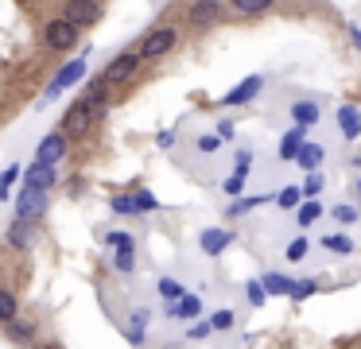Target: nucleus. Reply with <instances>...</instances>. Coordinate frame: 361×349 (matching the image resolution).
<instances>
[{
	"instance_id": "f257e3e1",
	"label": "nucleus",
	"mask_w": 361,
	"mask_h": 349,
	"mask_svg": "<svg viewBox=\"0 0 361 349\" xmlns=\"http://www.w3.org/2000/svg\"><path fill=\"white\" fill-rule=\"evenodd\" d=\"M226 16H229L226 0H190L187 12H183V20H187L190 35H206V31H214Z\"/></svg>"
},
{
	"instance_id": "f03ea898",
	"label": "nucleus",
	"mask_w": 361,
	"mask_h": 349,
	"mask_svg": "<svg viewBox=\"0 0 361 349\" xmlns=\"http://www.w3.org/2000/svg\"><path fill=\"white\" fill-rule=\"evenodd\" d=\"M43 47L47 51H74V43H82V27L78 23H71L66 16H51V20H43V31H39Z\"/></svg>"
},
{
	"instance_id": "7ed1b4c3",
	"label": "nucleus",
	"mask_w": 361,
	"mask_h": 349,
	"mask_svg": "<svg viewBox=\"0 0 361 349\" xmlns=\"http://www.w3.org/2000/svg\"><path fill=\"white\" fill-rule=\"evenodd\" d=\"M175 47H179V27H171V23H159V27H152L148 35L140 39V59L144 62H156V59H164V54H171Z\"/></svg>"
},
{
	"instance_id": "20e7f679",
	"label": "nucleus",
	"mask_w": 361,
	"mask_h": 349,
	"mask_svg": "<svg viewBox=\"0 0 361 349\" xmlns=\"http://www.w3.org/2000/svg\"><path fill=\"white\" fill-rule=\"evenodd\" d=\"M43 214H47V190H32V186H24L16 198V206H12V221H43Z\"/></svg>"
},
{
	"instance_id": "39448f33",
	"label": "nucleus",
	"mask_w": 361,
	"mask_h": 349,
	"mask_svg": "<svg viewBox=\"0 0 361 349\" xmlns=\"http://www.w3.org/2000/svg\"><path fill=\"white\" fill-rule=\"evenodd\" d=\"M94 124H97V113H94V109H90L86 101L78 97V101H74V105L63 113V124H59V128H63L71 140H82L90 128H94Z\"/></svg>"
},
{
	"instance_id": "423d86ee",
	"label": "nucleus",
	"mask_w": 361,
	"mask_h": 349,
	"mask_svg": "<svg viewBox=\"0 0 361 349\" xmlns=\"http://www.w3.org/2000/svg\"><path fill=\"white\" fill-rule=\"evenodd\" d=\"M66 152H71V136H66L63 128H51L47 136L39 140V147H35V163H43V167H55L59 159H66Z\"/></svg>"
},
{
	"instance_id": "0eeeda50",
	"label": "nucleus",
	"mask_w": 361,
	"mask_h": 349,
	"mask_svg": "<svg viewBox=\"0 0 361 349\" xmlns=\"http://www.w3.org/2000/svg\"><path fill=\"white\" fill-rule=\"evenodd\" d=\"M63 16L78 27H94V23H102L105 4L102 0H63Z\"/></svg>"
},
{
	"instance_id": "6e6552de",
	"label": "nucleus",
	"mask_w": 361,
	"mask_h": 349,
	"mask_svg": "<svg viewBox=\"0 0 361 349\" xmlns=\"http://www.w3.org/2000/svg\"><path fill=\"white\" fill-rule=\"evenodd\" d=\"M140 51H121L117 59H109L105 62V70H102V78L109 85H121V82H128V78L136 74V70H140Z\"/></svg>"
},
{
	"instance_id": "1a4fd4ad",
	"label": "nucleus",
	"mask_w": 361,
	"mask_h": 349,
	"mask_svg": "<svg viewBox=\"0 0 361 349\" xmlns=\"http://www.w3.org/2000/svg\"><path fill=\"white\" fill-rule=\"evenodd\" d=\"M82 74H86V59H74V62H66V66H59V74L47 82V90H43V97H59L63 90H71L74 82H82Z\"/></svg>"
},
{
	"instance_id": "9d476101",
	"label": "nucleus",
	"mask_w": 361,
	"mask_h": 349,
	"mask_svg": "<svg viewBox=\"0 0 361 349\" xmlns=\"http://www.w3.org/2000/svg\"><path fill=\"white\" fill-rule=\"evenodd\" d=\"M264 85H268V78H264V74H249L245 82H237L233 90H229L226 97H221V105H249V101L257 97L260 90H264Z\"/></svg>"
},
{
	"instance_id": "9b49d317",
	"label": "nucleus",
	"mask_w": 361,
	"mask_h": 349,
	"mask_svg": "<svg viewBox=\"0 0 361 349\" xmlns=\"http://www.w3.org/2000/svg\"><path fill=\"white\" fill-rule=\"evenodd\" d=\"M82 101H86V105L97 113V121H102L105 109H109V101H113V85L105 82V78H94V82H90L86 90H82Z\"/></svg>"
},
{
	"instance_id": "f8f14e48",
	"label": "nucleus",
	"mask_w": 361,
	"mask_h": 349,
	"mask_svg": "<svg viewBox=\"0 0 361 349\" xmlns=\"http://www.w3.org/2000/svg\"><path fill=\"white\" fill-rule=\"evenodd\" d=\"M303 147H307V128H303V124H291V128L280 136V147H276V155H280L283 163H295Z\"/></svg>"
},
{
	"instance_id": "ddd939ff",
	"label": "nucleus",
	"mask_w": 361,
	"mask_h": 349,
	"mask_svg": "<svg viewBox=\"0 0 361 349\" xmlns=\"http://www.w3.org/2000/svg\"><path fill=\"white\" fill-rule=\"evenodd\" d=\"M229 245H233V229H218V225H210V229L198 233V248H202L206 256H221Z\"/></svg>"
},
{
	"instance_id": "4468645a",
	"label": "nucleus",
	"mask_w": 361,
	"mask_h": 349,
	"mask_svg": "<svg viewBox=\"0 0 361 349\" xmlns=\"http://www.w3.org/2000/svg\"><path fill=\"white\" fill-rule=\"evenodd\" d=\"M4 245L16 248V252H32V245H35V221H12L8 233H4Z\"/></svg>"
},
{
	"instance_id": "2eb2a0df",
	"label": "nucleus",
	"mask_w": 361,
	"mask_h": 349,
	"mask_svg": "<svg viewBox=\"0 0 361 349\" xmlns=\"http://www.w3.org/2000/svg\"><path fill=\"white\" fill-rule=\"evenodd\" d=\"M148 322H152V310H148V307L128 310V318H125V338L133 341V345H144V338H148Z\"/></svg>"
},
{
	"instance_id": "dca6fc26",
	"label": "nucleus",
	"mask_w": 361,
	"mask_h": 349,
	"mask_svg": "<svg viewBox=\"0 0 361 349\" xmlns=\"http://www.w3.org/2000/svg\"><path fill=\"white\" fill-rule=\"evenodd\" d=\"M35 330H39V322H35V318H27V314H20L16 322L4 326V338H8L12 345H32V341H35Z\"/></svg>"
},
{
	"instance_id": "f3484780",
	"label": "nucleus",
	"mask_w": 361,
	"mask_h": 349,
	"mask_svg": "<svg viewBox=\"0 0 361 349\" xmlns=\"http://www.w3.org/2000/svg\"><path fill=\"white\" fill-rule=\"evenodd\" d=\"M156 295H159V302H164V307H175L183 295H190V287L183 283V279H175V276H159L156 279Z\"/></svg>"
},
{
	"instance_id": "a211bd4d",
	"label": "nucleus",
	"mask_w": 361,
	"mask_h": 349,
	"mask_svg": "<svg viewBox=\"0 0 361 349\" xmlns=\"http://www.w3.org/2000/svg\"><path fill=\"white\" fill-rule=\"evenodd\" d=\"M338 128H342V140H357L361 136V109L357 105H338Z\"/></svg>"
},
{
	"instance_id": "6ab92c4d",
	"label": "nucleus",
	"mask_w": 361,
	"mask_h": 349,
	"mask_svg": "<svg viewBox=\"0 0 361 349\" xmlns=\"http://www.w3.org/2000/svg\"><path fill=\"white\" fill-rule=\"evenodd\" d=\"M229 12L241 16V20H257V16H268L276 8V0H226Z\"/></svg>"
},
{
	"instance_id": "aec40b11",
	"label": "nucleus",
	"mask_w": 361,
	"mask_h": 349,
	"mask_svg": "<svg viewBox=\"0 0 361 349\" xmlns=\"http://www.w3.org/2000/svg\"><path fill=\"white\" fill-rule=\"evenodd\" d=\"M202 314V295H183L175 307H167V318H175V322H187V318H198Z\"/></svg>"
},
{
	"instance_id": "412c9836",
	"label": "nucleus",
	"mask_w": 361,
	"mask_h": 349,
	"mask_svg": "<svg viewBox=\"0 0 361 349\" xmlns=\"http://www.w3.org/2000/svg\"><path fill=\"white\" fill-rule=\"evenodd\" d=\"M55 167H43V163H32V167L24 171V186H32V190H51L55 186Z\"/></svg>"
},
{
	"instance_id": "4be33fe9",
	"label": "nucleus",
	"mask_w": 361,
	"mask_h": 349,
	"mask_svg": "<svg viewBox=\"0 0 361 349\" xmlns=\"http://www.w3.org/2000/svg\"><path fill=\"white\" fill-rule=\"evenodd\" d=\"M20 318V295L8 283H0V326H8Z\"/></svg>"
},
{
	"instance_id": "5701e85b",
	"label": "nucleus",
	"mask_w": 361,
	"mask_h": 349,
	"mask_svg": "<svg viewBox=\"0 0 361 349\" xmlns=\"http://www.w3.org/2000/svg\"><path fill=\"white\" fill-rule=\"evenodd\" d=\"M288 109H291V121L303 124V128H311V124L322 121V105H314V101H295V105H288Z\"/></svg>"
},
{
	"instance_id": "b1692460",
	"label": "nucleus",
	"mask_w": 361,
	"mask_h": 349,
	"mask_svg": "<svg viewBox=\"0 0 361 349\" xmlns=\"http://www.w3.org/2000/svg\"><path fill=\"white\" fill-rule=\"evenodd\" d=\"M322 163H326V147H322V144H311V140H307V147H303V152H299L295 167H303L307 175H311V171H319Z\"/></svg>"
},
{
	"instance_id": "393cba45",
	"label": "nucleus",
	"mask_w": 361,
	"mask_h": 349,
	"mask_svg": "<svg viewBox=\"0 0 361 349\" xmlns=\"http://www.w3.org/2000/svg\"><path fill=\"white\" fill-rule=\"evenodd\" d=\"M303 198V186H283V190H276V209H299Z\"/></svg>"
},
{
	"instance_id": "a878e982",
	"label": "nucleus",
	"mask_w": 361,
	"mask_h": 349,
	"mask_svg": "<svg viewBox=\"0 0 361 349\" xmlns=\"http://www.w3.org/2000/svg\"><path fill=\"white\" fill-rule=\"evenodd\" d=\"M322 217V202L319 198H307L303 206L295 209V221H299V229H307V225H314Z\"/></svg>"
},
{
	"instance_id": "bb28decb",
	"label": "nucleus",
	"mask_w": 361,
	"mask_h": 349,
	"mask_svg": "<svg viewBox=\"0 0 361 349\" xmlns=\"http://www.w3.org/2000/svg\"><path fill=\"white\" fill-rule=\"evenodd\" d=\"M264 202H276V194H245L241 202H233V206H229V217H237V214H249V209L264 206Z\"/></svg>"
},
{
	"instance_id": "cd10ccee",
	"label": "nucleus",
	"mask_w": 361,
	"mask_h": 349,
	"mask_svg": "<svg viewBox=\"0 0 361 349\" xmlns=\"http://www.w3.org/2000/svg\"><path fill=\"white\" fill-rule=\"evenodd\" d=\"M322 248H326V252H338V256H353V240L345 237V233H326V237H322Z\"/></svg>"
},
{
	"instance_id": "c85d7f7f",
	"label": "nucleus",
	"mask_w": 361,
	"mask_h": 349,
	"mask_svg": "<svg viewBox=\"0 0 361 349\" xmlns=\"http://www.w3.org/2000/svg\"><path fill=\"white\" fill-rule=\"evenodd\" d=\"M264 287H268V295H291V287H295V279H288V276H280V271H264Z\"/></svg>"
},
{
	"instance_id": "c756f323",
	"label": "nucleus",
	"mask_w": 361,
	"mask_h": 349,
	"mask_svg": "<svg viewBox=\"0 0 361 349\" xmlns=\"http://www.w3.org/2000/svg\"><path fill=\"white\" fill-rule=\"evenodd\" d=\"M113 271L133 276L136 271V248H117V252H113Z\"/></svg>"
},
{
	"instance_id": "7c9ffc66",
	"label": "nucleus",
	"mask_w": 361,
	"mask_h": 349,
	"mask_svg": "<svg viewBox=\"0 0 361 349\" xmlns=\"http://www.w3.org/2000/svg\"><path fill=\"white\" fill-rule=\"evenodd\" d=\"M330 217H334L338 225H357L361 221V209L353 206V202H338V206L330 209Z\"/></svg>"
},
{
	"instance_id": "2f4dec72",
	"label": "nucleus",
	"mask_w": 361,
	"mask_h": 349,
	"mask_svg": "<svg viewBox=\"0 0 361 349\" xmlns=\"http://www.w3.org/2000/svg\"><path fill=\"white\" fill-rule=\"evenodd\" d=\"M20 183V167L12 163V167L0 171V202H12V186Z\"/></svg>"
},
{
	"instance_id": "473e14b6",
	"label": "nucleus",
	"mask_w": 361,
	"mask_h": 349,
	"mask_svg": "<svg viewBox=\"0 0 361 349\" xmlns=\"http://www.w3.org/2000/svg\"><path fill=\"white\" fill-rule=\"evenodd\" d=\"M245 299H249V307H264V302H268L264 279H249V283H245Z\"/></svg>"
},
{
	"instance_id": "72a5a7b5",
	"label": "nucleus",
	"mask_w": 361,
	"mask_h": 349,
	"mask_svg": "<svg viewBox=\"0 0 361 349\" xmlns=\"http://www.w3.org/2000/svg\"><path fill=\"white\" fill-rule=\"evenodd\" d=\"M210 322H214V330H233V326H237V310L233 307H221V310H214V314H210Z\"/></svg>"
},
{
	"instance_id": "f704fd0d",
	"label": "nucleus",
	"mask_w": 361,
	"mask_h": 349,
	"mask_svg": "<svg viewBox=\"0 0 361 349\" xmlns=\"http://www.w3.org/2000/svg\"><path fill=\"white\" fill-rule=\"evenodd\" d=\"M105 245H109L113 252H117V248H136V237H133V233H125V229H109V233H105Z\"/></svg>"
},
{
	"instance_id": "c9c22d12",
	"label": "nucleus",
	"mask_w": 361,
	"mask_h": 349,
	"mask_svg": "<svg viewBox=\"0 0 361 349\" xmlns=\"http://www.w3.org/2000/svg\"><path fill=\"white\" fill-rule=\"evenodd\" d=\"M319 279H295V287H291V295H288V299H295V302H303V299H311V295L314 291H319Z\"/></svg>"
},
{
	"instance_id": "e433bc0d",
	"label": "nucleus",
	"mask_w": 361,
	"mask_h": 349,
	"mask_svg": "<svg viewBox=\"0 0 361 349\" xmlns=\"http://www.w3.org/2000/svg\"><path fill=\"white\" fill-rule=\"evenodd\" d=\"M307 248H311V245H307V237L288 240V248H283V260H288V264H299V260L307 256Z\"/></svg>"
},
{
	"instance_id": "4c0bfd02",
	"label": "nucleus",
	"mask_w": 361,
	"mask_h": 349,
	"mask_svg": "<svg viewBox=\"0 0 361 349\" xmlns=\"http://www.w3.org/2000/svg\"><path fill=\"white\" fill-rule=\"evenodd\" d=\"M109 209H113V214H140L133 194H113V198H109Z\"/></svg>"
},
{
	"instance_id": "58836bf2",
	"label": "nucleus",
	"mask_w": 361,
	"mask_h": 349,
	"mask_svg": "<svg viewBox=\"0 0 361 349\" xmlns=\"http://www.w3.org/2000/svg\"><path fill=\"white\" fill-rule=\"evenodd\" d=\"M322 190H326V175H322V171H311L307 183H303V194H307V198H319Z\"/></svg>"
},
{
	"instance_id": "ea45409f",
	"label": "nucleus",
	"mask_w": 361,
	"mask_h": 349,
	"mask_svg": "<svg viewBox=\"0 0 361 349\" xmlns=\"http://www.w3.org/2000/svg\"><path fill=\"white\" fill-rule=\"evenodd\" d=\"M195 147H198V152H202V155H214V152H218V147H221V136H218V132H198Z\"/></svg>"
},
{
	"instance_id": "a19ab883",
	"label": "nucleus",
	"mask_w": 361,
	"mask_h": 349,
	"mask_svg": "<svg viewBox=\"0 0 361 349\" xmlns=\"http://www.w3.org/2000/svg\"><path fill=\"white\" fill-rule=\"evenodd\" d=\"M210 333H218L210 318H198V322H190V326H187V338H190V341H202V338H210Z\"/></svg>"
},
{
	"instance_id": "79ce46f5",
	"label": "nucleus",
	"mask_w": 361,
	"mask_h": 349,
	"mask_svg": "<svg viewBox=\"0 0 361 349\" xmlns=\"http://www.w3.org/2000/svg\"><path fill=\"white\" fill-rule=\"evenodd\" d=\"M133 198H136V209L140 214H152V209H159V198L152 190H133Z\"/></svg>"
},
{
	"instance_id": "37998d69",
	"label": "nucleus",
	"mask_w": 361,
	"mask_h": 349,
	"mask_svg": "<svg viewBox=\"0 0 361 349\" xmlns=\"http://www.w3.org/2000/svg\"><path fill=\"white\" fill-rule=\"evenodd\" d=\"M249 171H252V152H249V147H241V152H237V163H233V175H249Z\"/></svg>"
},
{
	"instance_id": "c03bdc74",
	"label": "nucleus",
	"mask_w": 361,
	"mask_h": 349,
	"mask_svg": "<svg viewBox=\"0 0 361 349\" xmlns=\"http://www.w3.org/2000/svg\"><path fill=\"white\" fill-rule=\"evenodd\" d=\"M241 186H245L241 175H229L226 183H221V190H226V198H237V194H241Z\"/></svg>"
},
{
	"instance_id": "a18cd8bd",
	"label": "nucleus",
	"mask_w": 361,
	"mask_h": 349,
	"mask_svg": "<svg viewBox=\"0 0 361 349\" xmlns=\"http://www.w3.org/2000/svg\"><path fill=\"white\" fill-rule=\"evenodd\" d=\"M214 132H218V136H221V144H229V140L237 136V124H233V121H229V116H226V121H218V128H214Z\"/></svg>"
},
{
	"instance_id": "49530a36",
	"label": "nucleus",
	"mask_w": 361,
	"mask_h": 349,
	"mask_svg": "<svg viewBox=\"0 0 361 349\" xmlns=\"http://www.w3.org/2000/svg\"><path fill=\"white\" fill-rule=\"evenodd\" d=\"M156 144H159V147H164V152H167V147H175V132H164V136H159V140H156Z\"/></svg>"
},
{
	"instance_id": "de8ad7c7",
	"label": "nucleus",
	"mask_w": 361,
	"mask_h": 349,
	"mask_svg": "<svg viewBox=\"0 0 361 349\" xmlns=\"http://www.w3.org/2000/svg\"><path fill=\"white\" fill-rule=\"evenodd\" d=\"M350 39L357 43V51H361V31H357V27H350Z\"/></svg>"
},
{
	"instance_id": "09e8293b",
	"label": "nucleus",
	"mask_w": 361,
	"mask_h": 349,
	"mask_svg": "<svg viewBox=\"0 0 361 349\" xmlns=\"http://www.w3.org/2000/svg\"><path fill=\"white\" fill-rule=\"evenodd\" d=\"M43 349H63V345H59V341H47V345H43Z\"/></svg>"
},
{
	"instance_id": "8fccbe9b",
	"label": "nucleus",
	"mask_w": 361,
	"mask_h": 349,
	"mask_svg": "<svg viewBox=\"0 0 361 349\" xmlns=\"http://www.w3.org/2000/svg\"><path fill=\"white\" fill-rule=\"evenodd\" d=\"M353 194H357V198H361V178H357V186H353Z\"/></svg>"
},
{
	"instance_id": "3c124183",
	"label": "nucleus",
	"mask_w": 361,
	"mask_h": 349,
	"mask_svg": "<svg viewBox=\"0 0 361 349\" xmlns=\"http://www.w3.org/2000/svg\"><path fill=\"white\" fill-rule=\"evenodd\" d=\"M357 345H361V338H357Z\"/></svg>"
}]
</instances>
